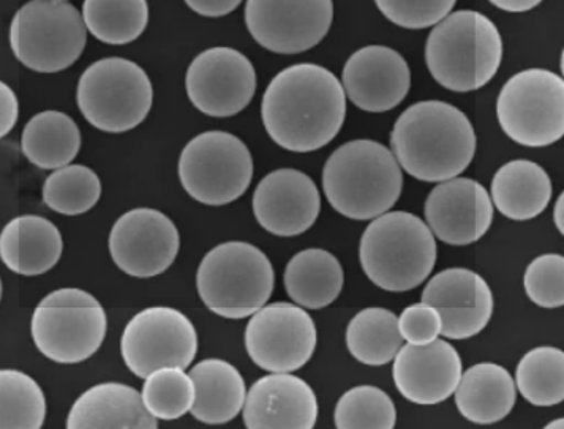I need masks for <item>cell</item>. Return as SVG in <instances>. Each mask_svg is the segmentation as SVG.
Listing matches in <instances>:
<instances>
[{"label":"cell","mask_w":564,"mask_h":429,"mask_svg":"<svg viewBox=\"0 0 564 429\" xmlns=\"http://www.w3.org/2000/svg\"><path fill=\"white\" fill-rule=\"evenodd\" d=\"M21 148L32 165L57 170L70 165L82 151V130L65 112L43 111L24 127Z\"/></svg>","instance_id":"obj_29"},{"label":"cell","mask_w":564,"mask_h":429,"mask_svg":"<svg viewBox=\"0 0 564 429\" xmlns=\"http://www.w3.org/2000/svg\"><path fill=\"white\" fill-rule=\"evenodd\" d=\"M271 261L252 243L225 242L203 257L196 274L199 298L225 319H243L265 307L274 290Z\"/></svg>","instance_id":"obj_6"},{"label":"cell","mask_w":564,"mask_h":429,"mask_svg":"<svg viewBox=\"0 0 564 429\" xmlns=\"http://www.w3.org/2000/svg\"><path fill=\"white\" fill-rule=\"evenodd\" d=\"M378 10L399 28L417 29L435 28L453 12L454 0H432V2H392V0H378Z\"/></svg>","instance_id":"obj_38"},{"label":"cell","mask_w":564,"mask_h":429,"mask_svg":"<svg viewBox=\"0 0 564 429\" xmlns=\"http://www.w3.org/2000/svg\"><path fill=\"white\" fill-rule=\"evenodd\" d=\"M527 296L541 308H562L564 305V257L542 254L531 261L523 276Z\"/></svg>","instance_id":"obj_37"},{"label":"cell","mask_w":564,"mask_h":429,"mask_svg":"<svg viewBox=\"0 0 564 429\" xmlns=\"http://www.w3.org/2000/svg\"><path fill=\"white\" fill-rule=\"evenodd\" d=\"M318 330L304 308L276 301L254 312L246 327V349L254 365L272 374H291L315 354Z\"/></svg>","instance_id":"obj_13"},{"label":"cell","mask_w":564,"mask_h":429,"mask_svg":"<svg viewBox=\"0 0 564 429\" xmlns=\"http://www.w3.org/2000/svg\"><path fill=\"white\" fill-rule=\"evenodd\" d=\"M120 352L127 369L141 380L162 369L185 371L198 352V333L180 310L145 308L127 323Z\"/></svg>","instance_id":"obj_12"},{"label":"cell","mask_w":564,"mask_h":429,"mask_svg":"<svg viewBox=\"0 0 564 429\" xmlns=\"http://www.w3.org/2000/svg\"><path fill=\"white\" fill-rule=\"evenodd\" d=\"M542 429H564V420L563 418H558V420L551 421V424L545 425Z\"/></svg>","instance_id":"obj_44"},{"label":"cell","mask_w":564,"mask_h":429,"mask_svg":"<svg viewBox=\"0 0 564 429\" xmlns=\"http://www.w3.org/2000/svg\"><path fill=\"white\" fill-rule=\"evenodd\" d=\"M195 385V403L191 409L196 420L206 425H225L235 420L247 398L246 381L231 363L207 359L188 373Z\"/></svg>","instance_id":"obj_27"},{"label":"cell","mask_w":564,"mask_h":429,"mask_svg":"<svg viewBox=\"0 0 564 429\" xmlns=\"http://www.w3.org/2000/svg\"><path fill=\"white\" fill-rule=\"evenodd\" d=\"M239 6V0H187L188 9L206 18L227 16Z\"/></svg>","instance_id":"obj_41"},{"label":"cell","mask_w":564,"mask_h":429,"mask_svg":"<svg viewBox=\"0 0 564 429\" xmlns=\"http://www.w3.org/2000/svg\"><path fill=\"white\" fill-rule=\"evenodd\" d=\"M67 429H159L138 391L119 382L94 385L76 399Z\"/></svg>","instance_id":"obj_23"},{"label":"cell","mask_w":564,"mask_h":429,"mask_svg":"<svg viewBox=\"0 0 564 429\" xmlns=\"http://www.w3.org/2000/svg\"><path fill=\"white\" fill-rule=\"evenodd\" d=\"M503 61V38L492 20L457 10L436 24L425 43V64L440 86L473 92L492 81Z\"/></svg>","instance_id":"obj_4"},{"label":"cell","mask_w":564,"mask_h":429,"mask_svg":"<svg viewBox=\"0 0 564 429\" xmlns=\"http://www.w3.org/2000/svg\"><path fill=\"white\" fill-rule=\"evenodd\" d=\"M516 388L520 395L538 407L562 405L564 399V352L562 349L541 346L531 349L516 370Z\"/></svg>","instance_id":"obj_32"},{"label":"cell","mask_w":564,"mask_h":429,"mask_svg":"<svg viewBox=\"0 0 564 429\" xmlns=\"http://www.w3.org/2000/svg\"><path fill=\"white\" fill-rule=\"evenodd\" d=\"M286 294L297 307L323 310L344 290L345 272L329 251L308 249L294 254L283 275Z\"/></svg>","instance_id":"obj_28"},{"label":"cell","mask_w":564,"mask_h":429,"mask_svg":"<svg viewBox=\"0 0 564 429\" xmlns=\"http://www.w3.org/2000/svg\"><path fill=\"white\" fill-rule=\"evenodd\" d=\"M107 312L93 294L67 287L48 294L32 316L31 332L40 354L62 365L93 358L107 337Z\"/></svg>","instance_id":"obj_9"},{"label":"cell","mask_w":564,"mask_h":429,"mask_svg":"<svg viewBox=\"0 0 564 429\" xmlns=\"http://www.w3.org/2000/svg\"><path fill=\"white\" fill-rule=\"evenodd\" d=\"M322 195L300 169H276L261 179L253 193V215L260 227L276 238H296L318 220Z\"/></svg>","instance_id":"obj_19"},{"label":"cell","mask_w":564,"mask_h":429,"mask_svg":"<svg viewBox=\"0 0 564 429\" xmlns=\"http://www.w3.org/2000/svg\"><path fill=\"white\" fill-rule=\"evenodd\" d=\"M83 14L64 0H34L14 13L10 45L14 57L36 73L70 68L86 48Z\"/></svg>","instance_id":"obj_8"},{"label":"cell","mask_w":564,"mask_h":429,"mask_svg":"<svg viewBox=\"0 0 564 429\" xmlns=\"http://www.w3.org/2000/svg\"><path fill=\"white\" fill-rule=\"evenodd\" d=\"M497 118L509 140L540 148L564 134V81L545 68L517 73L501 89Z\"/></svg>","instance_id":"obj_10"},{"label":"cell","mask_w":564,"mask_h":429,"mask_svg":"<svg viewBox=\"0 0 564 429\" xmlns=\"http://www.w3.org/2000/svg\"><path fill=\"white\" fill-rule=\"evenodd\" d=\"M46 398L29 374L0 370V429H42Z\"/></svg>","instance_id":"obj_33"},{"label":"cell","mask_w":564,"mask_h":429,"mask_svg":"<svg viewBox=\"0 0 564 429\" xmlns=\"http://www.w3.org/2000/svg\"><path fill=\"white\" fill-rule=\"evenodd\" d=\"M454 395L462 417L476 425H494L505 420L514 409L517 388L503 366L478 363L462 373Z\"/></svg>","instance_id":"obj_25"},{"label":"cell","mask_w":564,"mask_h":429,"mask_svg":"<svg viewBox=\"0 0 564 429\" xmlns=\"http://www.w3.org/2000/svg\"><path fill=\"white\" fill-rule=\"evenodd\" d=\"M318 414V398L307 382L294 374H268L247 392L243 424L247 429H313Z\"/></svg>","instance_id":"obj_22"},{"label":"cell","mask_w":564,"mask_h":429,"mask_svg":"<svg viewBox=\"0 0 564 429\" xmlns=\"http://www.w3.org/2000/svg\"><path fill=\"white\" fill-rule=\"evenodd\" d=\"M20 118V101L9 84L0 81V140L12 132Z\"/></svg>","instance_id":"obj_40"},{"label":"cell","mask_w":564,"mask_h":429,"mask_svg":"<svg viewBox=\"0 0 564 429\" xmlns=\"http://www.w3.org/2000/svg\"><path fill=\"white\" fill-rule=\"evenodd\" d=\"M82 14L87 31L107 45H129L149 23L144 0H87Z\"/></svg>","instance_id":"obj_31"},{"label":"cell","mask_w":564,"mask_h":429,"mask_svg":"<svg viewBox=\"0 0 564 429\" xmlns=\"http://www.w3.org/2000/svg\"><path fill=\"white\" fill-rule=\"evenodd\" d=\"M403 346L399 318L386 308H366L348 323L349 354L367 366H384Z\"/></svg>","instance_id":"obj_30"},{"label":"cell","mask_w":564,"mask_h":429,"mask_svg":"<svg viewBox=\"0 0 564 429\" xmlns=\"http://www.w3.org/2000/svg\"><path fill=\"white\" fill-rule=\"evenodd\" d=\"M436 240L414 213L388 212L375 218L364 231L359 261L364 274L388 293H409L432 275Z\"/></svg>","instance_id":"obj_5"},{"label":"cell","mask_w":564,"mask_h":429,"mask_svg":"<svg viewBox=\"0 0 564 429\" xmlns=\"http://www.w3.org/2000/svg\"><path fill=\"white\" fill-rule=\"evenodd\" d=\"M141 398L156 420H177L191 413L195 385L184 370L162 369L145 377Z\"/></svg>","instance_id":"obj_36"},{"label":"cell","mask_w":564,"mask_h":429,"mask_svg":"<svg viewBox=\"0 0 564 429\" xmlns=\"http://www.w3.org/2000/svg\"><path fill=\"white\" fill-rule=\"evenodd\" d=\"M109 253L123 274L154 278L169 271L181 250L180 229L160 210H129L109 232Z\"/></svg>","instance_id":"obj_15"},{"label":"cell","mask_w":564,"mask_h":429,"mask_svg":"<svg viewBox=\"0 0 564 429\" xmlns=\"http://www.w3.org/2000/svg\"><path fill=\"white\" fill-rule=\"evenodd\" d=\"M64 240L48 218L23 215L0 232V260L14 274L39 276L59 263Z\"/></svg>","instance_id":"obj_24"},{"label":"cell","mask_w":564,"mask_h":429,"mask_svg":"<svg viewBox=\"0 0 564 429\" xmlns=\"http://www.w3.org/2000/svg\"><path fill=\"white\" fill-rule=\"evenodd\" d=\"M553 221H555V228L558 229L560 234H564V195H560L556 199L555 209H553Z\"/></svg>","instance_id":"obj_43"},{"label":"cell","mask_w":564,"mask_h":429,"mask_svg":"<svg viewBox=\"0 0 564 429\" xmlns=\"http://www.w3.org/2000/svg\"><path fill=\"white\" fill-rule=\"evenodd\" d=\"M243 16L250 35L264 50L275 54H301L319 45L330 31L334 3L329 0H249Z\"/></svg>","instance_id":"obj_16"},{"label":"cell","mask_w":564,"mask_h":429,"mask_svg":"<svg viewBox=\"0 0 564 429\" xmlns=\"http://www.w3.org/2000/svg\"><path fill=\"white\" fill-rule=\"evenodd\" d=\"M257 87L252 61L227 46L203 51L185 75L188 100L209 118L238 116L253 100Z\"/></svg>","instance_id":"obj_14"},{"label":"cell","mask_w":564,"mask_h":429,"mask_svg":"<svg viewBox=\"0 0 564 429\" xmlns=\"http://www.w3.org/2000/svg\"><path fill=\"white\" fill-rule=\"evenodd\" d=\"M478 140L471 120L454 105L425 100L397 119L391 152L400 169L421 182L456 179L475 158Z\"/></svg>","instance_id":"obj_2"},{"label":"cell","mask_w":564,"mask_h":429,"mask_svg":"<svg viewBox=\"0 0 564 429\" xmlns=\"http://www.w3.org/2000/svg\"><path fill=\"white\" fill-rule=\"evenodd\" d=\"M442 327L440 312L424 304L411 305L399 318L400 334L413 346H427L438 340Z\"/></svg>","instance_id":"obj_39"},{"label":"cell","mask_w":564,"mask_h":429,"mask_svg":"<svg viewBox=\"0 0 564 429\" xmlns=\"http://www.w3.org/2000/svg\"><path fill=\"white\" fill-rule=\"evenodd\" d=\"M540 0H492V6L509 13H525L540 6Z\"/></svg>","instance_id":"obj_42"},{"label":"cell","mask_w":564,"mask_h":429,"mask_svg":"<svg viewBox=\"0 0 564 429\" xmlns=\"http://www.w3.org/2000/svg\"><path fill=\"white\" fill-rule=\"evenodd\" d=\"M323 190L336 212L356 221L388 213L403 190V174L386 145L356 140L340 145L323 169Z\"/></svg>","instance_id":"obj_3"},{"label":"cell","mask_w":564,"mask_h":429,"mask_svg":"<svg viewBox=\"0 0 564 429\" xmlns=\"http://www.w3.org/2000/svg\"><path fill=\"white\" fill-rule=\"evenodd\" d=\"M552 191V180L544 167L530 160H514L495 173L490 199L509 220L529 221L547 209Z\"/></svg>","instance_id":"obj_26"},{"label":"cell","mask_w":564,"mask_h":429,"mask_svg":"<svg viewBox=\"0 0 564 429\" xmlns=\"http://www.w3.org/2000/svg\"><path fill=\"white\" fill-rule=\"evenodd\" d=\"M101 182L96 170L83 165H68L53 170L43 185V202L53 212L78 217L97 206Z\"/></svg>","instance_id":"obj_34"},{"label":"cell","mask_w":564,"mask_h":429,"mask_svg":"<svg viewBox=\"0 0 564 429\" xmlns=\"http://www.w3.org/2000/svg\"><path fill=\"white\" fill-rule=\"evenodd\" d=\"M341 86L356 108L373 114L388 112L409 97L410 65L389 46H366L352 53L345 64Z\"/></svg>","instance_id":"obj_20"},{"label":"cell","mask_w":564,"mask_h":429,"mask_svg":"<svg viewBox=\"0 0 564 429\" xmlns=\"http://www.w3.org/2000/svg\"><path fill=\"white\" fill-rule=\"evenodd\" d=\"M334 421L337 429H394L397 409L381 388L358 385L340 396Z\"/></svg>","instance_id":"obj_35"},{"label":"cell","mask_w":564,"mask_h":429,"mask_svg":"<svg viewBox=\"0 0 564 429\" xmlns=\"http://www.w3.org/2000/svg\"><path fill=\"white\" fill-rule=\"evenodd\" d=\"M76 103L87 122L100 132L126 133L148 118L154 87L140 65L123 57H107L83 73Z\"/></svg>","instance_id":"obj_7"},{"label":"cell","mask_w":564,"mask_h":429,"mask_svg":"<svg viewBox=\"0 0 564 429\" xmlns=\"http://www.w3.org/2000/svg\"><path fill=\"white\" fill-rule=\"evenodd\" d=\"M261 118L276 145L294 154H311L340 133L347 96L340 79L322 65H291L265 89Z\"/></svg>","instance_id":"obj_1"},{"label":"cell","mask_w":564,"mask_h":429,"mask_svg":"<svg viewBox=\"0 0 564 429\" xmlns=\"http://www.w3.org/2000/svg\"><path fill=\"white\" fill-rule=\"evenodd\" d=\"M2 290H3L2 279H0V300H2Z\"/></svg>","instance_id":"obj_45"},{"label":"cell","mask_w":564,"mask_h":429,"mask_svg":"<svg viewBox=\"0 0 564 429\" xmlns=\"http://www.w3.org/2000/svg\"><path fill=\"white\" fill-rule=\"evenodd\" d=\"M249 147L228 132H206L193 138L181 152L180 180L196 202L227 206L247 190L253 179Z\"/></svg>","instance_id":"obj_11"},{"label":"cell","mask_w":564,"mask_h":429,"mask_svg":"<svg viewBox=\"0 0 564 429\" xmlns=\"http://www.w3.org/2000/svg\"><path fill=\"white\" fill-rule=\"evenodd\" d=\"M421 304L442 316V334L447 340H469L489 326L494 293L486 279L469 268H446L422 290Z\"/></svg>","instance_id":"obj_17"},{"label":"cell","mask_w":564,"mask_h":429,"mask_svg":"<svg viewBox=\"0 0 564 429\" xmlns=\"http://www.w3.org/2000/svg\"><path fill=\"white\" fill-rule=\"evenodd\" d=\"M462 359L457 349L445 340L427 346L405 344L392 366L397 391L413 405L435 406L456 394L460 382Z\"/></svg>","instance_id":"obj_21"},{"label":"cell","mask_w":564,"mask_h":429,"mask_svg":"<svg viewBox=\"0 0 564 429\" xmlns=\"http://www.w3.org/2000/svg\"><path fill=\"white\" fill-rule=\"evenodd\" d=\"M424 213L433 238L465 246L478 242L492 227L494 204L478 180L456 177L429 193Z\"/></svg>","instance_id":"obj_18"}]
</instances>
